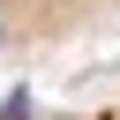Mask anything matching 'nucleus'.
I'll return each instance as SVG.
<instances>
[{"label":"nucleus","mask_w":120,"mask_h":120,"mask_svg":"<svg viewBox=\"0 0 120 120\" xmlns=\"http://www.w3.org/2000/svg\"><path fill=\"white\" fill-rule=\"evenodd\" d=\"M112 15H120V0H0V60L68 45V38H82Z\"/></svg>","instance_id":"obj_1"},{"label":"nucleus","mask_w":120,"mask_h":120,"mask_svg":"<svg viewBox=\"0 0 120 120\" xmlns=\"http://www.w3.org/2000/svg\"><path fill=\"white\" fill-rule=\"evenodd\" d=\"M0 120H120V90L98 105H68V112H0Z\"/></svg>","instance_id":"obj_2"}]
</instances>
